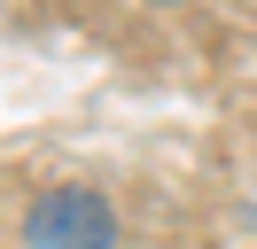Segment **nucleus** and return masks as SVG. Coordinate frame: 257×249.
I'll list each match as a JSON object with an SVG mask.
<instances>
[{
	"label": "nucleus",
	"mask_w": 257,
	"mask_h": 249,
	"mask_svg": "<svg viewBox=\"0 0 257 249\" xmlns=\"http://www.w3.org/2000/svg\"><path fill=\"white\" fill-rule=\"evenodd\" d=\"M24 241L32 249H117V210L94 187H47L24 218Z\"/></svg>",
	"instance_id": "obj_1"
},
{
	"label": "nucleus",
	"mask_w": 257,
	"mask_h": 249,
	"mask_svg": "<svg viewBox=\"0 0 257 249\" xmlns=\"http://www.w3.org/2000/svg\"><path fill=\"white\" fill-rule=\"evenodd\" d=\"M156 8H179V0H156Z\"/></svg>",
	"instance_id": "obj_2"
}]
</instances>
